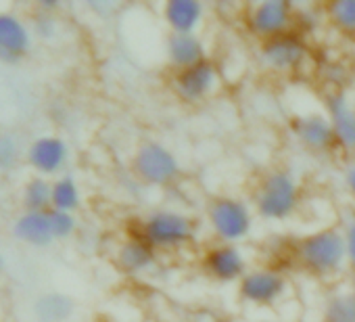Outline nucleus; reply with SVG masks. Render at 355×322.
Instances as JSON below:
<instances>
[{"label":"nucleus","mask_w":355,"mask_h":322,"mask_svg":"<svg viewBox=\"0 0 355 322\" xmlns=\"http://www.w3.org/2000/svg\"><path fill=\"white\" fill-rule=\"evenodd\" d=\"M263 322H266V320H263Z\"/></svg>","instance_id":"nucleus-29"},{"label":"nucleus","mask_w":355,"mask_h":322,"mask_svg":"<svg viewBox=\"0 0 355 322\" xmlns=\"http://www.w3.org/2000/svg\"><path fill=\"white\" fill-rule=\"evenodd\" d=\"M351 289H349V293L355 297V272H351V285H349Z\"/></svg>","instance_id":"nucleus-28"},{"label":"nucleus","mask_w":355,"mask_h":322,"mask_svg":"<svg viewBox=\"0 0 355 322\" xmlns=\"http://www.w3.org/2000/svg\"><path fill=\"white\" fill-rule=\"evenodd\" d=\"M28 46H30V36L26 26L13 15L0 13V57L17 59L28 51Z\"/></svg>","instance_id":"nucleus-17"},{"label":"nucleus","mask_w":355,"mask_h":322,"mask_svg":"<svg viewBox=\"0 0 355 322\" xmlns=\"http://www.w3.org/2000/svg\"><path fill=\"white\" fill-rule=\"evenodd\" d=\"M220 84V69L211 59H205L193 67L175 71L171 78V90L182 103L197 105L209 99Z\"/></svg>","instance_id":"nucleus-9"},{"label":"nucleus","mask_w":355,"mask_h":322,"mask_svg":"<svg viewBox=\"0 0 355 322\" xmlns=\"http://www.w3.org/2000/svg\"><path fill=\"white\" fill-rule=\"evenodd\" d=\"M322 322H355V297L345 293H334L324 303Z\"/></svg>","instance_id":"nucleus-20"},{"label":"nucleus","mask_w":355,"mask_h":322,"mask_svg":"<svg viewBox=\"0 0 355 322\" xmlns=\"http://www.w3.org/2000/svg\"><path fill=\"white\" fill-rule=\"evenodd\" d=\"M51 224H53V232L55 239H67L73 230H76V218L67 212H59V210H51Z\"/></svg>","instance_id":"nucleus-24"},{"label":"nucleus","mask_w":355,"mask_h":322,"mask_svg":"<svg viewBox=\"0 0 355 322\" xmlns=\"http://www.w3.org/2000/svg\"><path fill=\"white\" fill-rule=\"evenodd\" d=\"M345 189L355 199V157L349 161V166L345 168Z\"/></svg>","instance_id":"nucleus-27"},{"label":"nucleus","mask_w":355,"mask_h":322,"mask_svg":"<svg viewBox=\"0 0 355 322\" xmlns=\"http://www.w3.org/2000/svg\"><path fill=\"white\" fill-rule=\"evenodd\" d=\"M295 260L307 274L318 278L343 272L345 266H349L343 230L328 226L303 235L295 243Z\"/></svg>","instance_id":"nucleus-1"},{"label":"nucleus","mask_w":355,"mask_h":322,"mask_svg":"<svg viewBox=\"0 0 355 322\" xmlns=\"http://www.w3.org/2000/svg\"><path fill=\"white\" fill-rule=\"evenodd\" d=\"M165 57L175 71L209 59L205 42L199 34H169L165 40Z\"/></svg>","instance_id":"nucleus-14"},{"label":"nucleus","mask_w":355,"mask_h":322,"mask_svg":"<svg viewBox=\"0 0 355 322\" xmlns=\"http://www.w3.org/2000/svg\"><path fill=\"white\" fill-rule=\"evenodd\" d=\"M205 19V5L199 0H167L163 22L171 34H197Z\"/></svg>","instance_id":"nucleus-13"},{"label":"nucleus","mask_w":355,"mask_h":322,"mask_svg":"<svg viewBox=\"0 0 355 322\" xmlns=\"http://www.w3.org/2000/svg\"><path fill=\"white\" fill-rule=\"evenodd\" d=\"M26 207L28 212H49L53 210V185L44 178H34L26 187Z\"/></svg>","instance_id":"nucleus-21"},{"label":"nucleus","mask_w":355,"mask_h":322,"mask_svg":"<svg viewBox=\"0 0 355 322\" xmlns=\"http://www.w3.org/2000/svg\"><path fill=\"white\" fill-rule=\"evenodd\" d=\"M159 251L153 249L144 239H140L138 235L128 237L119 249H117V268L128 274V276H140L144 272H148L155 264H157Z\"/></svg>","instance_id":"nucleus-15"},{"label":"nucleus","mask_w":355,"mask_h":322,"mask_svg":"<svg viewBox=\"0 0 355 322\" xmlns=\"http://www.w3.org/2000/svg\"><path fill=\"white\" fill-rule=\"evenodd\" d=\"M49 212H28L26 216H21L17 226H15L17 237L21 241H26L30 245H38V247L49 245L51 241H55V232H53Z\"/></svg>","instance_id":"nucleus-18"},{"label":"nucleus","mask_w":355,"mask_h":322,"mask_svg":"<svg viewBox=\"0 0 355 322\" xmlns=\"http://www.w3.org/2000/svg\"><path fill=\"white\" fill-rule=\"evenodd\" d=\"M15 159H17V146H15L13 138H9V136L0 138V166L9 168L15 164Z\"/></svg>","instance_id":"nucleus-26"},{"label":"nucleus","mask_w":355,"mask_h":322,"mask_svg":"<svg viewBox=\"0 0 355 322\" xmlns=\"http://www.w3.org/2000/svg\"><path fill=\"white\" fill-rule=\"evenodd\" d=\"M203 270L207 272V276H211L218 282H236L249 272L241 247L228 243H216L205 251Z\"/></svg>","instance_id":"nucleus-11"},{"label":"nucleus","mask_w":355,"mask_h":322,"mask_svg":"<svg viewBox=\"0 0 355 322\" xmlns=\"http://www.w3.org/2000/svg\"><path fill=\"white\" fill-rule=\"evenodd\" d=\"M291 132L301 146L311 153H330L336 149L332 124L326 113L311 111L291 119Z\"/></svg>","instance_id":"nucleus-10"},{"label":"nucleus","mask_w":355,"mask_h":322,"mask_svg":"<svg viewBox=\"0 0 355 322\" xmlns=\"http://www.w3.org/2000/svg\"><path fill=\"white\" fill-rule=\"evenodd\" d=\"M80 205V189L73 178H59L53 185V210L71 214Z\"/></svg>","instance_id":"nucleus-22"},{"label":"nucleus","mask_w":355,"mask_h":322,"mask_svg":"<svg viewBox=\"0 0 355 322\" xmlns=\"http://www.w3.org/2000/svg\"><path fill=\"white\" fill-rule=\"evenodd\" d=\"M309 55L305 34L291 30L276 38L261 42L259 57L263 65L274 74H293L297 71Z\"/></svg>","instance_id":"nucleus-8"},{"label":"nucleus","mask_w":355,"mask_h":322,"mask_svg":"<svg viewBox=\"0 0 355 322\" xmlns=\"http://www.w3.org/2000/svg\"><path fill=\"white\" fill-rule=\"evenodd\" d=\"M345 237V249H347V264L355 272V216H351L343 228Z\"/></svg>","instance_id":"nucleus-25"},{"label":"nucleus","mask_w":355,"mask_h":322,"mask_svg":"<svg viewBox=\"0 0 355 322\" xmlns=\"http://www.w3.org/2000/svg\"><path fill=\"white\" fill-rule=\"evenodd\" d=\"M245 26L251 36L266 42L295 30V7L288 0H261L247 9Z\"/></svg>","instance_id":"nucleus-6"},{"label":"nucleus","mask_w":355,"mask_h":322,"mask_svg":"<svg viewBox=\"0 0 355 322\" xmlns=\"http://www.w3.org/2000/svg\"><path fill=\"white\" fill-rule=\"evenodd\" d=\"M288 278L270 266L251 268L241 280H239V297L245 303L270 307L280 303L288 295Z\"/></svg>","instance_id":"nucleus-7"},{"label":"nucleus","mask_w":355,"mask_h":322,"mask_svg":"<svg viewBox=\"0 0 355 322\" xmlns=\"http://www.w3.org/2000/svg\"><path fill=\"white\" fill-rule=\"evenodd\" d=\"M253 205L268 222L291 220L301 207V187L288 170H270L255 189Z\"/></svg>","instance_id":"nucleus-2"},{"label":"nucleus","mask_w":355,"mask_h":322,"mask_svg":"<svg viewBox=\"0 0 355 322\" xmlns=\"http://www.w3.org/2000/svg\"><path fill=\"white\" fill-rule=\"evenodd\" d=\"M30 161L40 174H57L67 161V146L61 138H38L30 149Z\"/></svg>","instance_id":"nucleus-16"},{"label":"nucleus","mask_w":355,"mask_h":322,"mask_svg":"<svg viewBox=\"0 0 355 322\" xmlns=\"http://www.w3.org/2000/svg\"><path fill=\"white\" fill-rule=\"evenodd\" d=\"M157 251H175L191 245L197 237V224L191 216L175 210L150 212L136 230Z\"/></svg>","instance_id":"nucleus-3"},{"label":"nucleus","mask_w":355,"mask_h":322,"mask_svg":"<svg viewBox=\"0 0 355 322\" xmlns=\"http://www.w3.org/2000/svg\"><path fill=\"white\" fill-rule=\"evenodd\" d=\"M73 305L63 295H46L38 301L36 312L42 322H63L71 314Z\"/></svg>","instance_id":"nucleus-23"},{"label":"nucleus","mask_w":355,"mask_h":322,"mask_svg":"<svg viewBox=\"0 0 355 322\" xmlns=\"http://www.w3.org/2000/svg\"><path fill=\"white\" fill-rule=\"evenodd\" d=\"M207 222L218 243L239 245L253 230V212L239 197H216L207 205Z\"/></svg>","instance_id":"nucleus-4"},{"label":"nucleus","mask_w":355,"mask_h":322,"mask_svg":"<svg viewBox=\"0 0 355 322\" xmlns=\"http://www.w3.org/2000/svg\"><path fill=\"white\" fill-rule=\"evenodd\" d=\"M134 174L148 187H173L182 176V166L178 157L161 142H142L132 157Z\"/></svg>","instance_id":"nucleus-5"},{"label":"nucleus","mask_w":355,"mask_h":322,"mask_svg":"<svg viewBox=\"0 0 355 322\" xmlns=\"http://www.w3.org/2000/svg\"><path fill=\"white\" fill-rule=\"evenodd\" d=\"M326 115L332 124L336 149L355 157V105L347 99L345 92L332 90L324 99Z\"/></svg>","instance_id":"nucleus-12"},{"label":"nucleus","mask_w":355,"mask_h":322,"mask_svg":"<svg viewBox=\"0 0 355 322\" xmlns=\"http://www.w3.org/2000/svg\"><path fill=\"white\" fill-rule=\"evenodd\" d=\"M326 17L343 36L355 38V0H330Z\"/></svg>","instance_id":"nucleus-19"}]
</instances>
